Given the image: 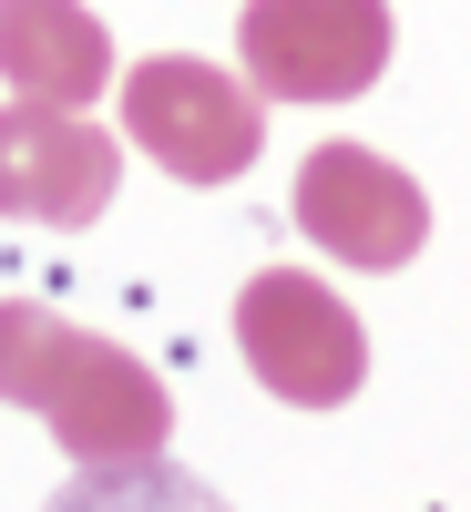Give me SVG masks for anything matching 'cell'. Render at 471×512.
Masks as SVG:
<instances>
[{"label":"cell","mask_w":471,"mask_h":512,"mask_svg":"<svg viewBox=\"0 0 471 512\" xmlns=\"http://www.w3.org/2000/svg\"><path fill=\"white\" fill-rule=\"evenodd\" d=\"M0 400L31 410L82 472H103V461H164V441H175L164 379L134 349L93 338L62 308H31V297L0 308Z\"/></svg>","instance_id":"obj_1"},{"label":"cell","mask_w":471,"mask_h":512,"mask_svg":"<svg viewBox=\"0 0 471 512\" xmlns=\"http://www.w3.org/2000/svg\"><path fill=\"white\" fill-rule=\"evenodd\" d=\"M123 134L175 185H236L267 154V103H256L246 72H216L195 52H154L123 72Z\"/></svg>","instance_id":"obj_2"},{"label":"cell","mask_w":471,"mask_h":512,"mask_svg":"<svg viewBox=\"0 0 471 512\" xmlns=\"http://www.w3.org/2000/svg\"><path fill=\"white\" fill-rule=\"evenodd\" d=\"M236 349L256 369V390L287 400V410H338L369 379V328L308 267H256L236 287Z\"/></svg>","instance_id":"obj_3"},{"label":"cell","mask_w":471,"mask_h":512,"mask_svg":"<svg viewBox=\"0 0 471 512\" xmlns=\"http://www.w3.org/2000/svg\"><path fill=\"white\" fill-rule=\"evenodd\" d=\"M390 0H246L236 52L256 103H359L390 72Z\"/></svg>","instance_id":"obj_4"},{"label":"cell","mask_w":471,"mask_h":512,"mask_svg":"<svg viewBox=\"0 0 471 512\" xmlns=\"http://www.w3.org/2000/svg\"><path fill=\"white\" fill-rule=\"evenodd\" d=\"M297 236L318 256H338V267L390 277L431 246V195H420V175H400L369 144H318L297 164Z\"/></svg>","instance_id":"obj_5"},{"label":"cell","mask_w":471,"mask_h":512,"mask_svg":"<svg viewBox=\"0 0 471 512\" xmlns=\"http://www.w3.org/2000/svg\"><path fill=\"white\" fill-rule=\"evenodd\" d=\"M113 175H123V144L82 113H52V103H0V216L11 226H93L113 205Z\"/></svg>","instance_id":"obj_6"},{"label":"cell","mask_w":471,"mask_h":512,"mask_svg":"<svg viewBox=\"0 0 471 512\" xmlns=\"http://www.w3.org/2000/svg\"><path fill=\"white\" fill-rule=\"evenodd\" d=\"M0 82L11 103H52V113H93L113 93V31L82 0H0Z\"/></svg>","instance_id":"obj_7"},{"label":"cell","mask_w":471,"mask_h":512,"mask_svg":"<svg viewBox=\"0 0 471 512\" xmlns=\"http://www.w3.org/2000/svg\"><path fill=\"white\" fill-rule=\"evenodd\" d=\"M41 512H226V492H205L175 461H103V472L62 482Z\"/></svg>","instance_id":"obj_8"}]
</instances>
